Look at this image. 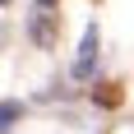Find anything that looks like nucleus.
Here are the masks:
<instances>
[{
  "label": "nucleus",
  "mask_w": 134,
  "mask_h": 134,
  "mask_svg": "<svg viewBox=\"0 0 134 134\" xmlns=\"http://www.w3.org/2000/svg\"><path fill=\"white\" fill-rule=\"evenodd\" d=\"M97 97H102L107 107H116V102H120V93H116V83H102V93H97Z\"/></svg>",
  "instance_id": "nucleus-1"
}]
</instances>
